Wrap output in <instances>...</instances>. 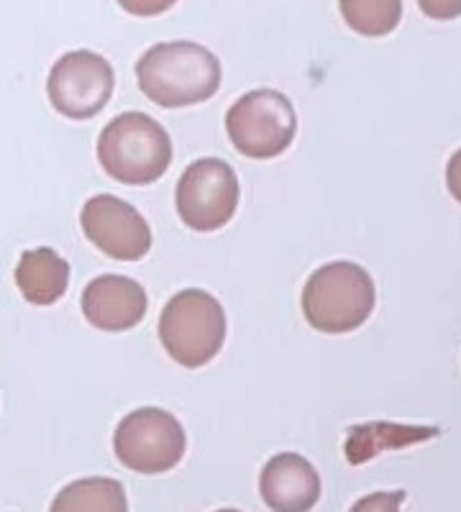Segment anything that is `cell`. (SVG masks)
Masks as SVG:
<instances>
[{"instance_id":"12","label":"cell","mask_w":461,"mask_h":512,"mask_svg":"<svg viewBox=\"0 0 461 512\" xmlns=\"http://www.w3.org/2000/svg\"><path fill=\"white\" fill-rule=\"evenodd\" d=\"M13 277L26 303L47 308L65 297L70 287V262L59 256V251L39 246L21 254Z\"/></svg>"},{"instance_id":"4","label":"cell","mask_w":461,"mask_h":512,"mask_svg":"<svg viewBox=\"0 0 461 512\" xmlns=\"http://www.w3.org/2000/svg\"><path fill=\"white\" fill-rule=\"evenodd\" d=\"M226 310L211 292L190 287L164 305L159 341L180 367L200 369L211 364L226 344Z\"/></svg>"},{"instance_id":"6","label":"cell","mask_w":461,"mask_h":512,"mask_svg":"<svg viewBox=\"0 0 461 512\" xmlns=\"http://www.w3.org/2000/svg\"><path fill=\"white\" fill-rule=\"evenodd\" d=\"M113 451L131 472L164 474L185 456L187 433L170 410L139 408L116 425Z\"/></svg>"},{"instance_id":"15","label":"cell","mask_w":461,"mask_h":512,"mask_svg":"<svg viewBox=\"0 0 461 512\" xmlns=\"http://www.w3.org/2000/svg\"><path fill=\"white\" fill-rule=\"evenodd\" d=\"M403 497V492H372V495H364L362 500L354 502L349 512H400Z\"/></svg>"},{"instance_id":"10","label":"cell","mask_w":461,"mask_h":512,"mask_svg":"<svg viewBox=\"0 0 461 512\" xmlns=\"http://www.w3.org/2000/svg\"><path fill=\"white\" fill-rule=\"evenodd\" d=\"M149 297L141 282L123 274H100L82 290V313L98 331H131L146 318Z\"/></svg>"},{"instance_id":"18","label":"cell","mask_w":461,"mask_h":512,"mask_svg":"<svg viewBox=\"0 0 461 512\" xmlns=\"http://www.w3.org/2000/svg\"><path fill=\"white\" fill-rule=\"evenodd\" d=\"M446 187H449L456 203H461V149L451 154L449 164H446Z\"/></svg>"},{"instance_id":"5","label":"cell","mask_w":461,"mask_h":512,"mask_svg":"<svg viewBox=\"0 0 461 512\" xmlns=\"http://www.w3.org/2000/svg\"><path fill=\"white\" fill-rule=\"evenodd\" d=\"M226 134L244 157L275 159L295 141L298 113L292 100L280 90H251L228 108Z\"/></svg>"},{"instance_id":"17","label":"cell","mask_w":461,"mask_h":512,"mask_svg":"<svg viewBox=\"0 0 461 512\" xmlns=\"http://www.w3.org/2000/svg\"><path fill=\"white\" fill-rule=\"evenodd\" d=\"M421 11L436 21H451L461 16V0H418Z\"/></svg>"},{"instance_id":"16","label":"cell","mask_w":461,"mask_h":512,"mask_svg":"<svg viewBox=\"0 0 461 512\" xmlns=\"http://www.w3.org/2000/svg\"><path fill=\"white\" fill-rule=\"evenodd\" d=\"M175 3L177 0H118V6H121L123 11L139 18L162 16V13L170 11Z\"/></svg>"},{"instance_id":"1","label":"cell","mask_w":461,"mask_h":512,"mask_svg":"<svg viewBox=\"0 0 461 512\" xmlns=\"http://www.w3.org/2000/svg\"><path fill=\"white\" fill-rule=\"evenodd\" d=\"M223 80L221 62L195 41H162L136 62V82L159 108H190L211 100Z\"/></svg>"},{"instance_id":"13","label":"cell","mask_w":461,"mask_h":512,"mask_svg":"<svg viewBox=\"0 0 461 512\" xmlns=\"http://www.w3.org/2000/svg\"><path fill=\"white\" fill-rule=\"evenodd\" d=\"M49 512H129V497L116 479L85 477L67 484Z\"/></svg>"},{"instance_id":"11","label":"cell","mask_w":461,"mask_h":512,"mask_svg":"<svg viewBox=\"0 0 461 512\" xmlns=\"http://www.w3.org/2000/svg\"><path fill=\"white\" fill-rule=\"evenodd\" d=\"M259 492L272 512H310L321 500V477L305 456L282 451L264 464Z\"/></svg>"},{"instance_id":"14","label":"cell","mask_w":461,"mask_h":512,"mask_svg":"<svg viewBox=\"0 0 461 512\" xmlns=\"http://www.w3.org/2000/svg\"><path fill=\"white\" fill-rule=\"evenodd\" d=\"M341 16L362 36H387L403 18V0H339Z\"/></svg>"},{"instance_id":"3","label":"cell","mask_w":461,"mask_h":512,"mask_svg":"<svg viewBox=\"0 0 461 512\" xmlns=\"http://www.w3.org/2000/svg\"><path fill=\"white\" fill-rule=\"evenodd\" d=\"M300 305L316 331L341 336L367 323L377 305V287L372 274L359 264L331 262L310 274Z\"/></svg>"},{"instance_id":"9","label":"cell","mask_w":461,"mask_h":512,"mask_svg":"<svg viewBox=\"0 0 461 512\" xmlns=\"http://www.w3.org/2000/svg\"><path fill=\"white\" fill-rule=\"evenodd\" d=\"M82 233L116 262H139L152 249V228L139 210L116 195H93L82 205Z\"/></svg>"},{"instance_id":"8","label":"cell","mask_w":461,"mask_h":512,"mask_svg":"<svg viewBox=\"0 0 461 512\" xmlns=\"http://www.w3.org/2000/svg\"><path fill=\"white\" fill-rule=\"evenodd\" d=\"M116 72L106 57L88 49L67 52L54 62L47 80L49 103L72 121L98 116L113 98Z\"/></svg>"},{"instance_id":"19","label":"cell","mask_w":461,"mask_h":512,"mask_svg":"<svg viewBox=\"0 0 461 512\" xmlns=\"http://www.w3.org/2000/svg\"><path fill=\"white\" fill-rule=\"evenodd\" d=\"M216 512H241V510H234V507H223V510H216Z\"/></svg>"},{"instance_id":"7","label":"cell","mask_w":461,"mask_h":512,"mask_svg":"<svg viewBox=\"0 0 461 512\" xmlns=\"http://www.w3.org/2000/svg\"><path fill=\"white\" fill-rule=\"evenodd\" d=\"M241 185L234 167L223 159L205 157L180 175L175 190L177 213L187 228L198 233L221 231L236 216Z\"/></svg>"},{"instance_id":"2","label":"cell","mask_w":461,"mask_h":512,"mask_svg":"<svg viewBox=\"0 0 461 512\" xmlns=\"http://www.w3.org/2000/svg\"><path fill=\"white\" fill-rule=\"evenodd\" d=\"M98 162L121 185H152L170 169L172 139L152 116L121 113L100 131Z\"/></svg>"}]
</instances>
